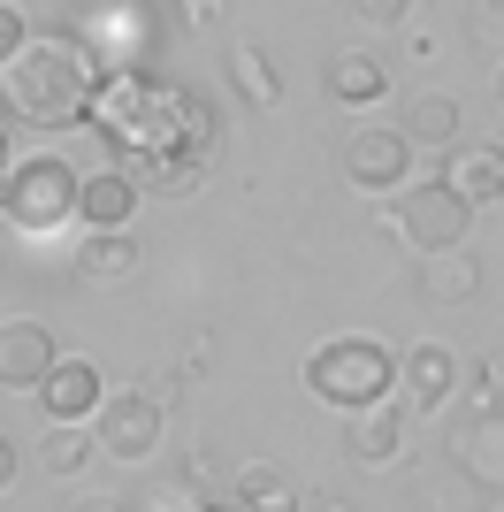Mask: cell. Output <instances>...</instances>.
<instances>
[{
	"label": "cell",
	"instance_id": "6da1fadb",
	"mask_svg": "<svg viewBox=\"0 0 504 512\" xmlns=\"http://www.w3.org/2000/svg\"><path fill=\"white\" fill-rule=\"evenodd\" d=\"M84 123L123 153V176L138 192H161V199L199 192V169H207V146H214L207 92L153 77V69H107L92 85Z\"/></svg>",
	"mask_w": 504,
	"mask_h": 512
},
{
	"label": "cell",
	"instance_id": "7a4b0ae2",
	"mask_svg": "<svg viewBox=\"0 0 504 512\" xmlns=\"http://www.w3.org/2000/svg\"><path fill=\"white\" fill-rule=\"evenodd\" d=\"M92 85H100V69H92V54L77 39H31L23 31V46L0 62V107L16 123H39V130L84 123Z\"/></svg>",
	"mask_w": 504,
	"mask_h": 512
},
{
	"label": "cell",
	"instance_id": "3957f363",
	"mask_svg": "<svg viewBox=\"0 0 504 512\" xmlns=\"http://www.w3.org/2000/svg\"><path fill=\"white\" fill-rule=\"evenodd\" d=\"M390 383H398V360H390L375 337H329L314 360H306V390H314L321 406H336V413L382 406Z\"/></svg>",
	"mask_w": 504,
	"mask_h": 512
},
{
	"label": "cell",
	"instance_id": "277c9868",
	"mask_svg": "<svg viewBox=\"0 0 504 512\" xmlns=\"http://www.w3.org/2000/svg\"><path fill=\"white\" fill-rule=\"evenodd\" d=\"M0 214H8L16 230H54V222H69V214H77V169L54 161V153L16 161L8 184H0Z\"/></svg>",
	"mask_w": 504,
	"mask_h": 512
},
{
	"label": "cell",
	"instance_id": "5b68a950",
	"mask_svg": "<svg viewBox=\"0 0 504 512\" xmlns=\"http://www.w3.org/2000/svg\"><path fill=\"white\" fill-rule=\"evenodd\" d=\"M92 451H107V459H153L161 451V406H153L146 390H123V398H100V413H92Z\"/></svg>",
	"mask_w": 504,
	"mask_h": 512
},
{
	"label": "cell",
	"instance_id": "8992f818",
	"mask_svg": "<svg viewBox=\"0 0 504 512\" xmlns=\"http://www.w3.org/2000/svg\"><path fill=\"white\" fill-rule=\"evenodd\" d=\"M405 176H413V146H405V130H352L344 138V184H359V192H398Z\"/></svg>",
	"mask_w": 504,
	"mask_h": 512
},
{
	"label": "cell",
	"instance_id": "52a82bcc",
	"mask_svg": "<svg viewBox=\"0 0 504 512\" xmlns=\"http://www.w3.org/2000/svg\"><path fill=\"white\" fill-rule=\"evenodd\" d=\"M466 199L443 192V184H413L398 207V237L405 245H420V253H443V245H466Z\"/></svg>",
	"mask_w": 504,
	"mask_h": 512
},
{
	"label": "cell",
	"instance_id": "ba28073f",
	"mask_svg": "<svg viewBox=\"0 0 504 512\" xmlns=\"http://www.w3.org/2000/svg\"><path fill=\"white\" fill-rule=\"evenodd\" d=\"M443 192H459L466 207H489V199H504V146H489V138H466V146H443Z\"/></svg>",
	"mask_w": 504,
	"mask_h": 512
},
{
	"label": "cell",
	"instance_id": "9c48e42d",
	"mask_svg": "<svg viewBox=\"0 0 504 512\" xmlns=\"http://www.w3.org/2000/svg\"><path fill=\"white\" fill-rule=\"evenodd\" d=\"M100 367L92 360H54L39 375V406H46V421H92L100 413Z\"/></svg>",
	"mask_w": 504,
	"mask_h": 512
},
{
	"label": "cell",
	"instance_id": "30bf717a",
	"mask_svg": "<svg viewBox=\"0 0 504 512\" xmlns=\"http://www.w3.org/2000/svg\"><path fill=\"white\" fill-rule=\"evenodd\" d=\"M344 451H352L359 467H390L405 451V406H359V413H344Z\"/></svg>",
	"mask_w": 504,
	"mask_h": 512
},
{
	"label": "cell",
	"instance_id": "8fae6325",
	"mask_svg": "<svg viewBox=\"0 0 504 512\" xmlns=\"http://www.w3.org/2000/svg\"><path fill=\"white\" fill-rule=\"evenodd\" d=\"M62 360L39 321H0V390H39V375Z\"/></svg>",
	"mask_w": 504,
	"mask_h": 512
},
{
	"label": "cell",
	"instance_id": "7c38bea8",
	"mask_svg": "<svg viewBox=\"0 0 504 512\" xmlns=\"http://www.w3.org/2000/svg\"><path fill=\"white\" fill-rule=\"evenodd\" d=\"M390 390H398V406H443V398L459 390V360H451L443 344H413L398 360V383Z\"/></svg>",
	"mask_w": 504,
	"mask_h": 512
},
{
	"label": "cell",
	"instance_id": "4fadbf2b",
	"mask_svg": "<svg viewBox=\"0 0 504 512\" xmlns=\"http://www.w3.org/2000/svg\"><path fill=\"white\" fill-rule=\"evenodd\" d=\"M77 214L92 230H130V214H138V184L123 169H92L77 176Z\"/></svg>",
	"mask_w": 504,
	"mask_h": 512
},
{
	"label": "cell",
	"instance_id": "5bb4252c",
	"mask_svg": "<svg viewBox=\"0 0 504 512\" xmlns=\"http://www.w3.org/2000/svg\"><path fill=\"white\" fill-rule=\"evenodd\" d=\"M230 505H237V512H298V505H306V490H298V474H291V467L252 459V467H237Z\"/></svg>",
	"mask_w": 504,
	"mask_h": 512
},
{
	"label": "cell",
	"instance_id": "9a60e30c",
	"mask_svg": "<svg viewBox=\"0 0 504 512\" xmlns=\"http://www.w3.org/2000/svg\"><path fill=\"white\" fill-rule=\"evenodd\" d=\"M77 276L84 283H130L138 276V237L130 230H92L77 245Z\"/></svg>",
	"mask_w": 504,
	"mask_h": 512
},
{
	"label": "cell",
	"instance_id": "2e32d148",
	"mask_svg": "<svg viewBox=\"0 0 504 512\" xmlns=\"http://www.w3.org/2000/svg\"><path fill=\"white\" fill-rule=\"evenodd\" d=\"M451 451H459V467L482 482V490H504V413H489V421L459 428L451 436Z\"/></svg>",
	"mask_w": 504,
	"mask_h": 512
},
{
	"label": "cell",
	"instance_id": "e0dca14e",
	"mask_svg": "<svg viewBox=\"0 0 504 512\" xmlns=\"http://www.w3.org/2000/svg\"><path fill=\"white\" fill-rule=\"evenodd\" d=\"M321 85H329V100H344V107H375L382 92H390V69H382L375 54H336Z\"/></svg>",
	"mask_w": 504,
	"mask_h": 512
},
{
	"label": "cell",
	"instance_id": "ac0fdd59",
	"mask_svg": "<svg viewBox=\"0 0 504 512\" xmlns=\"http://www.w3.org/2000/svg\"><path fill=\"white\" fill-rule=\"evenodd\" d=\"M459 123V100H443V92L405 100V146H459Z\"/></svg>",
	"mask_w": 504,
	"mask_h": 512
},
{
	"label": "cell",
	"instance_id": "d6986e66",
	"mask_svg": "<svg viewBox=\"0 0 504 512\" xmlns=\"http://www.w3.org/2000/svg\"><path fill=\"white\" fill-rule=\"evenodd\" d=\"M474 283H482V268H474V253H466V245L420 253V291H428V299H474Z\"/></svg>",
	"mask_w": 504,
	"mask_h": 512
},
{
	"label": "cell",
	"instance_id": "ffe728a7",
	"mask_svg": "<svg viewBox=\"0 0 504 512\" xmlns=\"http://www.w3.org/2000/svg\"><path fill=\"white\" fill-rule=\"evenodd\" d=\"M230 77H237V100L245 107H283V77H275V62H268V46H237L230 54Z\"/></svg>",
	"mask_w": 504,
	"mask_h": 512
},
{
	"label": "cell",
	"instance_id": "44dd1931",
	"mask_svg": "<svg viewBox=\"0 0 504 512\" xmlns=\"http://www.w3.org/2000/svg\"><path fill=\"white\" fill-rule=\"evenodd\" d=\"M39 467H46V474H84V467H92V428H84V421H54V436H46V451H39Z\"/></svg>",
	"mask_w": 504,
	"mask_h": 512
},
{
	"label": "cell",
	"instance_id": "7402d4cb",
	"mask_svg": "<svg viewBox=\"0 0 504 512\" xmlns=\"http://www.w3.org/2000/svg\"><path fill=\"white\" fill-rule=\"evenodd\" d=\"M352 16L367 23V31H398V23L413 16V0H352Z\"/></svg>",
	"mask_w": 504,
	"mask_h": 512
},
{
	"label": "cell",
	"instance_id": "603a6c76",
	"mask_svg": "<svg viewBox=\"0 0 504 512\" xmlns=\"http://www.w3.org/2000/svg\"><path fill=\"white\" fill-rule=\"evenodd\" d=\"M16 46H23V16H16V8H8V0H0V62H8Z\"/></svg>",
	"mask_w": 504,
	"mask_h": 512
},
{
	"label": "cell",
	"instance_id": "cb8c5ba5",
	"mask_svg": "<svg viewBox=\"0 0 504 512\" xmlns=\"http://www.w3.org/2000/svg\"><path fill=\"white\" fill-rule=\"evenodd\" d=\"M69 512H130V505H123V497H100V490H92V497H77Z\"/></svg>",
	"mask_w": 504,
	"mask_h": 512
},
{
	"label": "cell",
	"instance_id": "d4e9b609",
	"mask_svg": "<svg viewBox=\"0 0 504 512\" xmlns=\"http://www.w3.org/2000/svg\"><path fill=\"white\" fill-rule=\"evenodd\" d=\"M8 482H16V444L0 436V490H8Z\"/></svg>",
	"mask_w": 504,
	"mask_h": 512
},
{
	"label": "cell",
	"instance_id": "484cf974",
	"mask_svg": "<svg viewBox=\"0 0 504 512\" xmlns=\"http://www.w3.org/2000/svg\"><path fill=\"white\" fill-rule=\"evenodd\" d=\"M314 512H352V497H321V505Z\"/></svg>",
	"mask_w": 504,
	"mask_h": 512
},
{
	"label": "cell",
	"instance_id": "4316f807",
	"mask_svg": "<svg viewBox=\"0 0 504 512\" xmlns=\"http://www.w3.org/2000/svg\"><path fill=\"white\" fill-rule=\"evenodd\" d=\"M8 169H16V161H8V130H0V184H8Z\"/></svg>",
	"mask_w": 504,
	"mask_h": 512
},
{
	"label": "cell",
	"instance_id": "83f0119b",
	"mask_svg": "<svg viewBox=\"0 0 504 512\" xmlns=\"http://www.w3.org/2000/svg\"><path fill=\"white\" fill-rule=\"evenodd\" d=\"M184 512H237V505H184Z\"/></svg>",
	"mask_w": 504,
	"mask_h": 512
},
{
	"label": "cell",
	"instance_id": "f1b7e54d",
	"mask_svg": "<svg viewBox=\"0 0 504 512\" xmlns=\"http://www.w3.org/2000/svg\"><path fill=\"white\" fill-rule=\"evenodd\" d=\"M497 100H504V69H497Z\"/></svg>",
	"mask_w": 504,
	"mask_h": 512
},
{
	"label": "cell",
	"instance_id": "f546056e",
	"mask_svg": "<svg viewBox=\"0 0 504 512\" xmlns=\"http://www.w3.org/2000/svg\"><path fill=\"white\" fill-rule=\"evenodd\" d=\"M489 512H504V505H489Z\"/></svg>",
	"mask_w": 504,
	"mask_h": 512
}]
</instances>
